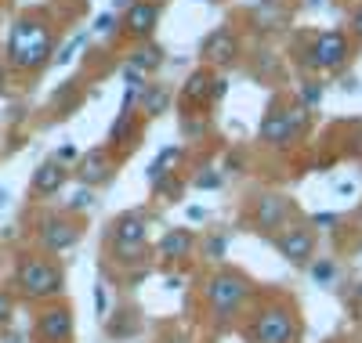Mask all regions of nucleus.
Returning a JSON list of instances; mask_svg holds the SVG:
<instances>
[{
	"mask_svg": "<svg viewBox=\"0 0 362 343\" xmlns=\"http://www.w3.org/2000/svg\"><path fill=\"white\" fill-rule=\"evenodd\" d=\"M8 58L15 69H40L51 58V33L47 25L37 18H22L11 25V40H8Z\"/></svg>",
	"mask_w": 362,
	"mask_h": 343,
	"instance_id": "f257e3e1",
	"label": "nucleus"
},
{
	"mask_svg": "<svg viewBox=\"0 0 362 343\" xmlns=\"http://www.w3.org/2000/svg\"><path fill=\"white\" fill-rule=\"evenodd\" d=\"M247 296H250V286L239 271H218L206 282V303H210V311H214V318L221 325H228L235 318V311L247 303Z\"/></svg>",
	"mask_w": 362,
	"mask_h": 343,
	"instance_id": "f03ea898",
	"label": "nucleus"
},
{
	"mask_svg": "<svg viewBox=\"0 0 362 343\" xmlns=\"http://www.w3.org/2000/svg\"><path fill=\"white\" fill-rule=\"evenodd\" d=\"M15 286L29 296V300H51L66 289V278L51 260L40 257H22L18 271H15Z\"/></svg>",
	"mask_w": 362,
	"mask_h": 343,
	"instance_id": "7ed1b4c3",
	"label": "nucleus"
},
{
	"mask_svg": "<svg viewBox=\"0 0 362 343\" xmlns=\"http://www.w3.org/2000/svg\"><path fill=\"white\" fill-rule=\"evenodd\" d=\"M297 318H293V311L283 307V303H272L264 311H257L254 322L247 325V339L250 343H297Z\"/></svg>",
	"mask_w": 362,
	"mask_h": 343,
	"instance_id": "20e7f679",
	"label": "nucleus"
},
{
	"mask_svg": "<svg viewBox=\"0 0 362 343\" xmlns=\"http://www.w3.org/2000/svg\"><path fill=\"white\" fill-rule=\"evenodd\" d=\"M290 213H293V203L286 195H276V192H264L257 203H254V224L261 231H276L290 221Z\"/></svg>",
	"mask_w": 362,
	"mask_h": 343,
	"instance_id": "39448f33",
	"label": "nucleus"
},
{
	"mask_svg": "<svg viewBox=\"0 0 362 343\" xmlns=\"http://www.w3.org/2000/svg\"><path fill=\"white\" fill-rule=\"evenodd\" d=\"M312 66L315 69H341L344 61H348V40H344V33H337V29H329V33H322L319 40H315V47H312Z\"/></svg>",
	"mask_w": 362,
	"mask_h": 343,
	"instance_id": "423d86ee",
	"label": "nucleus"
},
{
	"mask_svg": "<svg viewBox=\"0 0 362 343\" xmlns=\"http://www.w3.org/2000/svg\"><path fill=\"white\" fill-rule=\"evenodd\" d=\"M276 249L290 264H308L315 257V235L308 228H286L276 235Z\"/></svg>",
	"mask_w": 362,
	"mask_h": 343,
	"instance_id": "0eeeda50",
	"label": "nucleus"
},
{
	"mask_svg": "<svg viewBox=\"0 0 362 343\" xmlns=\"http://www.w3.org/2000/svg\"><path fill=\"white\" fill-rule=\"evenodd\" d=\"M80 242V228L69 224L66 217H47V221L40 224V246L47 249V253H66V249H73Z\"/></svg>",
	"mask_w": 362,
	"mask_h": 343,
	"instance_id": "6e6552de",
	"label": "nucleus"
},
{
	"mask_svg": "<svg viewBox=\"0 0 362 343\" xmlns=\"http://www.w3.org/2000/svg\"><path fill=\"white\" fill-rule=\"evenodd\" d=\"M148 235V221L141 213H124V217H116V224H112V242L119 253H131V249H138Z\"/></svg>",
	"mask_w": 362,
	"mask_h": 343,
	"instance_id": "1a4fd4ad",
	"label": "nucleus"
},
{
	"mask_svg": "<svg viewBox=\"0 0 362 343\" xmlns=\"http://www.w3.org/2000/svg\"><path fill=\"white\" fill-rule=\"evenodd\" d=\"M37 336L44 343H66L73 336V315L69 307H51L37 318Z\"/></svg>",
	"mask_w": 362,
	"mask_h": 343,
	"instance_id": "9d476101",
	"label": "nucleus"
},
{
	"mask_svg": "<svg viewBox=\"0 0 362 343\" xmlns=\"http://www.w3.org/2000/svg\"><path fill=\"white\" fill-rule=\"evenodd\" d=\"M156 22H160V8L153 0H138V4H131L127 15H124V25H127L131 37H153Z\"/></svg>",
	"mask_w": 362,
	"mask_h": 343,
	"instance_id": "9b49d317",
	"label": "nucleus"
},
{
	"mask_svg": "<svg viewBox=\"0 0 362 343\" xmlns=\"http://www.w3.org/2000/svg\"><path fill=\"white\" fill-rule=\"evenodd\" d=\"M235 51H239V44H235V37H232V29H214L206 40H203V58L210 61V66H228V61L235 58Z\"/></svg>",
	"mask_w": 362,
	"mask_h": 343,
	"instance_id": "f8f14e48",
	"label": "nucleus"
},
{
	"mask_svg": "<svg viewBox=\"0 0 362 343\" xmlns=\"http://www.w3.org/2000/svg\"><path fill=\"white\" fill-rule=\"evenodd\" d=\"M66 177H69V170H66V163H58V160H47V163H40L37 170H33V192L37 195H54L58 188L66 184Z\"/></svg>",
	"mask_w": 362,
	"mask_h": 343,
	"instance_id": "ddd939ff",
	"label": "nucleus"
},
{
	"mask_svg": "<svg viewBox=\"0 0 362 343\" xmlns=\"http://www.w3.org/2000/svg\"><path fill=\"white\" fill-rule=\"evenodd\" d=\"M261 138L264 141H272V145H279V148H286L290 141H293V127H290V112H268L264 119H261Z\"/></svg>",
	"mask_w": 362,
	"mask_h": 343,
	"instance_id": "4468645a",
	"label": "nucleus"
},
{
	"mask_svg": "<svg viewBox=\"0 0 362 343\" xmlns=\"http://www.w3.org/2000/svg\"><path fill=\"white\" fill-rule=\"evenodd\" d=\"M192 231L189 228H170L163 239H160V257L163 260H181V257H189V249H192Z\"/></svg>",
	"mask_w": 362,
	"mask_h": 343,
	"instance_id": "2eb2a0df",
	"label": "nucleus"
},
{
	"mask_svg": "<svg viewBox=\"0 0 362 343\" xmlns=\"http://www.w3.org/2000/svg\"><path fill=\"white\" fill-rule=\"evenodd\" d=\"M76 174H80V181H83V184H102V181H109V174H112L109 155H105L102 148H98V152H87Z\"/></svg>",
	"mask_w": 362,
	"mask_h": 343,
	"instance_id": "dca6fc26",
	"label": "nucleus"
},
{
	"mask_svg": "<svg viewBox=\"0 0 362 343\" xmlns=\"http://www.w3.org/2000/svg\"><path fill=\"white\" fill-rule=\"evenodd\" d=\"M181 155H185V148H181V145H167L156 155V163L148 167V184H160L163 177H174V163H181Z\"/></svg>",
	"mask_w": 362,
	"mask_h": 343,
	"instance_id": "f3484780",
	"label": "nucleus"
},
{
	"mask_svg": "<svg viewBox=\"0 0 362 343\" xmlns=\"http://www.w3.org/2000/svg\"><path fill=\"white\" fill-rule=\"evenodd\" d=\"M210 73H192L189 76V83H185V90H181V102L185 105H199V102H206L210 98Z\"/></svg>",
	"mask_w": 362,
	"mask_h": 343,
	"instance_id": "a211bd4d",
	"label": "nucleus"
},
{
	"mask_svg": "<svg viewBox=\"0 0 362 343\" xmlns=\"http://www.w3.org/2000/svg\"><path fill=\"white\" fill-rule=\"evenodd\" d=\"M167 105H170V90H167V87L153 83V87H145V90H141V109H145L148 116L167 112Z\"/></svg>",
	"mask_w": 362,
	"mask_h": 343,
	"instance_id": "6ab92c4d",
	"label": "nucleus"
},
{
	"mask_svg": "<svg viewBox=\"0 0 362 343\" xmlns=\"http://www.w3.org/2000/svg\"><path fill=\"white\" fill-rule=\"evenodd\" d=\"M160 61H163V51H160V47L153 44V47H138V51L131 54V61H127V66H134V69L148 73V69H156Z\"/></svg>",
	"mask_w": 362,
	"mask_h": 343,
	"instance_id": "aec40b11",
	"label": "nucleus"
},
{
	"mask_svg": "<svg viewBox=\"0 0 362 343\" xmlns=\"http://www.w3.org/2000/svg\"><path fill=\"white\" fill-rule=\"evenodd\" d=\"M312 282L322 286V289L334 286V282H337V260H315V264H312Z\"/></svg>",
	"mask_w": 362,
	"mask_h": 343,
	"instance_id": "412c9836",
	"label": "nucleus"
},
{
	"mask_svg": "<svg viewBox=\"0 0 362 343\" xmlns=\"http://www.w3.org/2000/svg\"><path fill=\"white\" fill-rule=\"evenodd\" d=\"M225 184V177L218 174V170H203V174H196V188L199 192H218Z\"/></svg>",
	"mask_w": 362,
	"mask_h": 343,
	"instance_id": "4be33fe9",
	"label": "nucleus"
},
{
	"mask_svg": "<svg viewBox=\"0 0 362 343\" xmlns=\"http://www.w3.org/2000/svg\"><path fill=\"white\" fill-rule=\"evenodd\" d=\"M225 253H228V235H225V231L210 235V239H206V257H210V260H221Z\"/></svg>",
	"mask_w": 362,
	"mask_h": 343,
	"instance_id": "5701e85b",
	"label": "nucleus"
},
{
	"mask_svg": "<svg viewBox=\"0 0 362 343\" xmlns=\"http://www.w3.org/2000/svg\"><path fill=\"white\" fill-rule=\"evenodd\" d=\"M83 40H87V37H83V33H76V37H73L66 47H62V54H58V66H66V61H73V54L83 47Z\"/></svg>",
	"mask_w": 362,
	"mask_h": 343,
	"instance_id": "b1692460",
	"label": "nucleus"
},
{
	"mask_svg": "<svg viewBox=\"0 0 362 343\" xmlns=\"http://www.w3.org/2000/svg\"><path fill=\"white\" fill-rule=\"evenodd\" d=\"M90 206H95V192H90V188H80L69 199V210H90Z\"/></svg>",
	"mask_w": 362,
	"mask_h": 343,
	"instance_id": "393cba45",
	"label": "nucleus"
},
{
	"mask_svg": "<svg viewBox=\"0 0 362 343\" xmlns=\"http://www.w3.org/2000/svg\"><path fill=\"white\" fill-rule=\"evenodd\" d=\"M11 315H15V303H11V296H8L4 289H0V325H8Z\"/></svg>",
	"mask_w": 362,
	"mask_h": 343,
	"instance_id": "a878e982",
	"label": "nucleus"
},
{
	"mask_svg": "<svg viewBox=\"0 0 362 343\" xmlns=\"http://www.w3.org/2000/svg\"><path fill=\"white\" fill-rule=\"evenodd\" d=\"M124 134H131V112H124V116L112 123V141H119Z\"/></svg>",
	"mask_w": 362,
	"mask_h": 343,
	"instance_id": "bb28decb",
	"label": "nucleus"
},
{
	"mask_svg": "<svg viewBox=\"0 0 362 343\" xmlns=\"http://www.w3.org/2000/svg\"><path fill=\"white\" fill-rule=\"evenodd\" d=\"M300 98H305V105H315V102L322 98V87H319V83H308V87H305V95H300Z\"/></svg>",
	"mask_w": 362,
	"mask_h": 343,
	"instance_id": "cd10ccee",
	"label": "nucleus"
},
{
	"mask_svg": "<svg viewBox=\"0 0 362 343\" xmlns=\"http://www.w3.org/2000/svg\"><path fill=\"white\" fill-rule=\"evenodd\" d=\"M112 29H116V18H112V15H98L95 33H112Z\"/></svg>",
	"mask_w": 362,
	"mask_h": 343,
	"instance_id": "c85d7f7f",
	"label": "nucleus"
},
{
	"mask_svg": "<svg viewBox=\"0 0 362 343\" xmlns=\"http://www.w3.org/2000/svg\"><path fill=\"white\" fill-rule=\"evenodd\" d=\"M312 224H319V228H329V224H337V213H315V217H312Z\"/></svg>",
	"mask_w": 362,
	"mask_h": 343,
	"instance_id": "c756f323",
	"label": "nucleus"
},
{
	"mask_svg": "<svg viewBox=\"0 0 362 343\" xmlns=\"http://www.w3.org/2000/svg\"><path fill=\"white\" fill-rule=\"evenodd\" d=\"M95 303H98V315L105 318V286H102V282L95 286Z\"/></svg>",
	"mask_w": 362,
	"mask_h": 343,
	"instance_id": "7c9ffc66",
	"label": "nucleus"
},
{
	"mask_svg": "<svg viewBox=\"0 0 362 343\" xmlns=\"http://www.w3.org/2000/svg\"><path fill=\"white\" fill-rule=\"evenodd\" d=\"M73 160H76V148H73V145L58 148V163H73Z\"/></svg>",
	"mask_w": 362,
	"mask_h": 343,
	"instance_id": "2f4dec72",
	"label": "nucleus"
},
{
	"mask_svg": "<svg viewBox=\"0 0 362 343\" xmlns=\"http://www.w3.org/2000/svg\"><path fill=\"white\" fill-rule=\"evenodd\" d=\"M348 300H351V307H358V311H362V282H355V289H351V296H348Z\"/></svg>",
	"mask_w": 362,
	"mask_h": 343,
	"instance_id": "473e14b6",
	"label": "nucleus"
},
{
	"mask_svg": "<svg viewBox=\"0 0 362 343\" xmlns=\"http://www.w3.org/2000/svg\"><path fill=\"white\" fill-rule=\"evenodd\" d=\"M351 25H355V37L362 40V8H355V15H351Z\"/></svg>",
	"mask_w": 362,
	"mask_h": 343,
	"instance_id": "72a5a7b5",
	"label": "nucleus"
},
{
	"mask_svg": "<svg viewBox=\"0 0 362 343\" xmlns=\"http://www.w3.org/2000/svg\"><path fill=\"white\" fill-rule=\"evenodd\" d=\"M189 217H192V221H203L206 210H203V206H189Z\"/></svg>",
	"mask_w": 362,
	"mask_h": 343,
	"instance_id": "f704fd0d",
	"label": "nucleus"
},
{
	"mask_svg": "<svg viewBox=\"0 0 362 343\" xmlns=\"http://www.w3.org/2000/svg\"><path fill=\"white\" fill-rule=\"evenodd\" d=\"M163 343H192V339H189V336H167Z\"/></svg>",
	"mask_w": 362,
	"mask_h": 343,
	"instance_id": "c9c22d12",
	"label": "nucleus"
},
{
	"mask_svg": "<svg viewBox=\"0 0 362 343\" xmlns=\"http://www.w3.org/2000/svg\"><path fill=\"white\" fill-rule=\"evenodd\" d=\"M134 0H112V8H131Z\"/></svg>",
	"mask_w": 362,
	"mask_h": 343,
	"instance_id": "e433bc0d",
	"label": "nucleus"
},
{
	"mask_svg": "<svg viewBox=\"0 0 362 343\" xmlns=\"http://www.w3.org/2000/svg\"><path fill=\"white\" fill-rule=\"evenodd\" d=\"M8 199H11L8 192H0V210H4V206H8Z\"/></svg>",
	"mask_w": 362,
	"mask_h": 343,
	"instance_id": "4c0bfd02",
	"label": "nucleus"
},
{
	"mask_svg": "<svg viewBox=\"0 0 362 343\" xmlns=\"http://www.w3.org/2000/svg\"><path fill=\"white\" fill-rule=\"evenodd\" d=\"M8 343H22V336H11V339H8Z\"/></svg>",
	"mask_w": 362,
	"mask_h": 343,
	"instance_id": "58836bf2",
	"label": "nucleus"
},
{
	"mask_svg": "<svg viewBox=\"0 0 362 343\" xmlns=\"http://www.w3.org/2000/svg\"><path fill=\"white\" fill-rule=\"evenodd\" d=\"M308 4H322V0H308Z\"/></svg>",
	"mask_w": 362,
	"mask_h": 343,
	"instance_id": "ea45409f",
	"label": "nucleus"
},
{
	"mask_svg": "<svg viewBox=\"0 0 362 343\" xmlns=\"http://www.w3.org/2000/svg\"><path fill=\"white\" fill-rule=\"evenodd\" d=\"M153 4H156V0H153Z\"/></svg>",
	"mask_w": 362,
	"mask_h": 343,
	"instance_id": "a19ab883",
	"label": "nucleus"
}]
</instances>
